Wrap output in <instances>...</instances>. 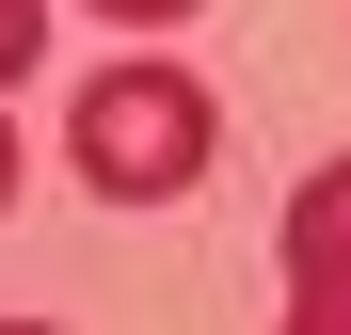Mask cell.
Here are the masks:
<instances>
[{
	"mask_svg": "<svg viewBox=\"0 0 351 335\" xmlns=\"http://www.w3.org/2000/svg\"><path fill=\"white\" fill-rule=\"evenodd\" d=\"M208 160H223V96L192 64H112L64 112V176L96 208H176V192H208Z\"/></svg>",
	"mask_w": 351,
	"mask_h": 335,
	"instance_id": "1",
	"label": "cell"
},
{
	"mask_svg": "<svg viewBox=\"0 0 351 335\" xmlns=\"http://www.w3.org/2000/svg\"><path fill=\"white\" fill-rule=\"evenodd\" d=\"M287 335H351V160H319L287 208Z\"/></svg>",
	"mask_w": 351,
	"mask_h": 335,
	"instance_id": "2",
	"label": "cell"
},
{
	"mask_svg": "<svg viewBox=\"0 0 351 335\" xmlns=\"http://www.w3.org/2000/svg\"><path fill=\"white\" fill-rule=\"evenodd\" d=\"M96 16H128V32H176V16H208V0H96Z\"/></svg>",
	"mask_w": 351,
	"mask_h": 335,
	"instance_id": "4",
	"label": "cell"
},
{
	"mask_svg": "<svg viewBox=\"0 0 351 335\" xmlns=\"http://www.w3.org/2000/svg\"><path fill=\"white\" fill-rule=\"evenodd\" d=\"M0 192H16V128H0Z\"/></svg>",
	"mask_w": 351,
	"mask_h": 335,
	"instance_id": "5",
	"label": "cell"
},
{
	"mask_svg": "<svg viewBox=\"0 0 351 335\" xmlns=\"http://www.w3.org/2000/svg\"><path fill=\"white\" fill-rule=\"evenodd\" d=\"M32 48H48V0H0V80H32Z\"/></svg>",
	"mask_w": 351,
	"mask_h": 335,
	"instance_id": "3",
	"label": "cell"
},
{
	"mask_svg": "<svg viewBox=\"0 0 351 335\" xmlns=\"http://www.w3.org/2000/svg\"><path fill=\"white\" fill-rule=\"evenodd\" d=\"M0 335H32V319H0Z\"/></svg>",
	"mask_w": 351,
	"mask_h": 335,
	"instance_id": "6",
	"label": "cell"
}]
</instances>
